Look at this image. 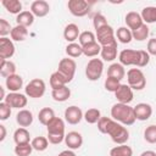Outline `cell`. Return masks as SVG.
Instances as JSON below:
<instances>
[{
	"instance_id": "cell-1",
	"label": "cell",
	"mask_w": 156,
	"mask_h": 156,
	"mask_svg": "<svg viewBox=\"0 0 156 156\" xmlns=\"http://www.w3.org/2000/svg\"><path fill=\"white\" fill-rule=\"evenodd\" d=\"M111 117L112 119H115L116 122L123 126H132L136 121L133 107L129 106L128 104H121V102H117L111 107Z\"/></svg>"
},
{
	"instance_id": "cell-2",
	"label": "cell",
	"mask_w": 156,
	"mask_h": 156,
	"mask_svg": "<svg viewBox=\"0 0 156 156\" xmlns=\"http://www.w3.org/2000/svg\"><path fill=\"white\" fill-rule=\"evenodd\" d=\"M127 82L133 90H143L146 87V78L140 68H130L127 72Z\"/></svg>"
},
{
	"instance_id": "cell-3",
	"label": "cell",
	"mask_w": 156,
	"mask_h": 156,
	"mask_svg": "<svg viewBox=\"0 0 156 156\" xmlns=\"http://www.w3.org/2000/svg\"><path fill=\"white\" fill-rule=\"evenodd\" d=\"M107 135H110L111 140L113 143H116L117 145H122V144H126L129 139V132L128 129L126 128V126L118 123V122H113V124L111 126Z\"/></svg>"
},
{
	"instance_id": "cell-4",
	"label": "cell",
	"mask_w": 156,
	"mask_h": 156,
	"mask_svg": "<svg viewBox=\"0 0 156 156\" xmlns=\"http://www.w3.org/2000/svg\"><path fill=\"white\" fill-rule=\"evenodd\" d=\"M95 35H96V41L101 45V46H107V45H113L117 44V39L115 35V30L110 24H106L104 27H101L100 29L95 30Z\"/></svg>"
},
{
	"instance_id": "cell-5",
	"label": "cell",
	"mask_w": 156,
	"mask_h": 156,
	"mask_svg": "<svg viewBox=\"0 0 156 156\" xmlns=\"http://www.w3.org/2000/svg\"><path fill=\"white\" fill-rule=\"evenodd\" d=\"M45 90H46V84L43 79H39V78H34V79L29 80V83L24 88L26 95L32 99L41 98L45 94Z\"/></svg>"
},
{
	"instance_id": "cell-6",
	"label": "cell",
	"mask_w": 156,
	"mask_h": 156,
	"mask_svg": "<svg viewBox=\"0 0 156 156\" xmlns=\"http://www.w3.org/2000/svg\"><path fill=\"white\" fill-rule=\"evenodd\" d=\"M104 72V61L100 58H91L85 66V76L89 80L95 82L100 79Z\"/></svg>"
},
{
	"instance_id": "cell-7",
	"label": "cell",
	"mask_w": 156,
	"mask_h": 156,
	"mask_svg": "<svg viewBox=\"0 0 156 156\" xmlns=\"http://www.w3.org/2000/svg\"><path fill=\"white\" fill-rule=\"evenodd\" d=\"M67 7L76 17H84L90 11V4L85 0H69L67 2Z\"/></svg>"
},
{
	"instance_id": "cell-8",
	"label": "cell",
	"mask_w": 156,
	"mask_h": 156,
	"mask_svg": "<svg viewBox=\"0 0 156 156\" xmlns=\"http://www.w3.org/2000/svg\"><path fill=\"white\" fill-rule=\"evenodd\" d=\"M76 69H77V63H76V61H74L73 58L65 57V58H62V60L58 62V68H57V71L61 72V73L68 79V82H72V79L74 78Z\"/></svg>"
},
{
	"instance_id": "cell-9",
	"label": "cell",
	"mask_w": 156,
	"mask_h": 156,
	"mask_svg": "<svg viewBox=\"0 0 156 156\" xmlns=\"http://www.w3.org/2000/svg\"><path fill=\"white\" fill-rule=\"evenodd\" d=\"M119 63L123 66H135L138 65L139 60V51L133 49H124L118 55Z\"/></svg>"
},
{
	"instance_id": "cell-10",
	"label": "cell",
	"mask_w": 156,
	"mask_h": 156,
	"mask_svg": "<svg viewBox=\"0 0 156 156\" xmlns=\"http://www.w3.org/2000/svg\"><path fill=\"white\" fill-rule=\"evenodd\" d=\"M9 106H11V108H23L26 107L28 99L27 95L21 94V93H9L4 100Z\"/></svg>"
},
{
	"instance_id": "cell-11",
	"label": "cell",
	"mask_w": 156,
	"mask_h": 156,
	"mask_svg": "<svg viewBox=\"0 0 156 156\" xmlns=\"http://www.w3.org/2000/svg\"><path fill=\"white\" fill-rule=\"evenodd\" d=\"M84 117V113L83 111L80 110V107L78 106H68L66 110H65V119L68 124H78Z\"/></svg>"
},
{
	"instance_id": "cell-12",
	"label": "cell",
	"mask_w": 156,
	"mask_h": 156,
	"mask_svg": "<svg viewBox=\"0 0 156 156\" xmlns=\"http://www.w3.org/2000/svg\"><path fill=\"white\" fill-rule=\"evenodd\" d=\"M115 96L117 99L118 102L121 104H130L133 101L134 94H133V89L128 85V84H121L119 88L115 91Z\"/></svg>"
},
{
	"instance_id": "cell-13",
	"label": "cell",
	"mask_w": 156,
	"mask_h": 156,
	"mask_svg": "<svg viewBox=\"0 0 156 156\" xmlns=\"http://www.w3.org/2000/svg\"><path fill=\"white\" fill-rule=\"evenodd\" d=\"M134 116L138 121H147L152 115V107L150 104L146 102H139L134 107Z\"/></svg>"
},
{
	"instance_id": "cell-14",
	"label": "cell",
	"mask_w": 156,
	"mask_h": 156,
	"mask_svg": "<svg viewBox=\"0 0 156 156\" xmlns=\"http://www.w3.org/2000/svg\"><path fill=\"white\" fill-rule=\"evenodd\" d=\"M15 55L13 41L6 37L0 38V58L9 60Z\"/></svg>"
},
{
	"instance_id": "cell-15",
	"label": "cell",
	"mask_w": 156,
	"mask_h": 156,
	"mask_svg": "<svg viewBox=\"0 0 156 156\" xmlns=\"http://www.w3.org/2000/svg\"><path fill=\"white\" fill-rule=\"evenodd\" d=\"M65 144L69 150H77L83 145V136L78 132H68L65 136Z\"/></svg>"
},
{
	"instance_id": "cell-16",
	"label": "cell",
	"mask_w": 156,
	"mask_h": 156,
	"mask_svg": "<svg viewBox=\"0 0 156 156\" xmlns=\"http://www.w3.org/2000/svg\"><path fill=\"white\" fill-rule=\"evenodd\" d=\"M30 12L35 17H45L50 12V5L45 0H35L30 5Z\"/></svg>"
},
{
	"instance_id": "cell-17",
	"label": "cell",
	"mask_w": 156,
	"mask_h": 156,
	"mask_svg": "<svg viewBox=\"0 0 156 156\" xmlns=\"http://www.w3.org/2000/svg\"><path fill=\"white\" fill-rule=\"evenodd\" d=\"M124 21H126V24L127 27L130 29V30H135L136 28H139L140 26L144 24V21L141 18V15L135 12V11H130L124 17Z\"/></svg>"
},
{
	"instance_id": "cell-18",
	"label": "cell",
	"mask_w": 156,
	"mask_h": 156,
	"mask_svg": "<svg viewBox=\"0 0 156 156\" xmlns=\"http://www.w3.org/2000/svg\"><path fill=\"white\" fill-rule=\"evenodd\" d=\"M5 85L10 93H18V90L23 87V79L20 74H12L5 79Z\"/></svg>"
},
{
	"instance_id": "cell-19",
	"label": "cell",
	"mask_w": 156,
	"mask_h": 156,
	"mask_svg": "<svg viewBox=\"0 0 156 156\" xmlns=\"http://www.w3.org/2000/svg\"><path fill=\"white\" fill-rule=\"evenodd\" d=\"M16 122L20 127H29L32 123H33V113L32 111L29 110H26V108H22L18 111V113L16 115Z\"/></svg>"
},
{
	"instance_id": "cell-20",
	"label": "cell",
	"mask_w": 156,
	"mask_h": 156,
	"mask_svg": "<svg viewBox=\"0 0 156 156\" xmlns=\"http://www.w3.org/2000/svg\"><path fill=\"white\" fill-rule=\"evenodd\" d=\"M79 28L76 23H68L63 29V38L68 43H76V40L79 38Z\"/></svg>"
},
{
	"instance_id": "cell-21",
	"label": "cell",
	"mask_w": 156,
	"mask_h": 156,
	"mask_svg": "<svg viewBox=\"0 0 156 156\" xmlns=\"http://www.w3.org/2000/svg\"><path fill=\"white\" fill-rule=\"evenodd\" d=\"M126 76V69H124V66L121 65L119 62H115L112 65L108 66L107 68V77H112V78H116L118 80H122Z\"/></svg>"
},
{
	"instance_id": "cell-22",
	"label": "cell",
	"mask_w": 156,
	"mask_h": 156,
	"mask_svg": "<svg viewBox=\"0 0 156 156\" xmlns=\"http://www.w3.org/2000/svg\"><path fill=\"white\" fill-rule=\"evenodd\" d=\"M48 134H65V122L62 118L55 117L46 126Z\"/></svg>"
},
{
	"instance_id": "cell-23",
	"label": "cell",
	"mask_w": 156,
	"mask_h": 156,
	"mask_svg": "<svg viewBox=\"0 0 156 156\" xmlns=\"http://www.w3.org/2000/svg\"><path fill=\"white\" fill-rule=\"evenodd\" d=\"M51 96H52V99H54L55 101H57V102H63V101H66V100L69 99V96H71V89H69L67 85H63V87L52 89Z\"/></svg>"
},
{
	"instance_id": "cell-24",
	"label": "cell",
	"mask_w": 156,
	"mask_h": 156,
	"mask_svg": "<svg viewBox=\"0 0 156 156\" xmlns=\"http://www.w3.org/2000/svg\"><path fill=\"white\" fill-rule=\"evenodd\" d=\"M0 74L5 79L12 74H16V65L10 60L0 58Z\"/></svg>"
},
{
	"instance_id": "cell-25",
	"label": "cell",
	"mask_w": 156,
	"mask_h": 156,
	"mask_svg": "<svg viewBox=\"0 0 156 156\" xmlns=\"http://www.w3.org/2000/svg\"><path fill=\"white\" fill-rule=\"evenodd\" d=\"M49 83H50V87L51 89H56V88H60V87H63V85H67L69 82L68 79L58 71H55L54 73H51L50 76V79H49Z\"/></svg>"
},
{
	"instance_id": "cell-26",
	"label": "cell",
	"mask_w": 156,
	"mask_h": 156,
	"mask_svg": "<svg viewBox=\"0 0 156 156\" xmlns=\"http://www.w3.org/2000/svg\"><path fill=\"white\" fill-rule=\"evenodd\" d=\"M10 37H11V40H13V41H23L28 37V28L16 24L15 27H12Z\"/></svg>"
},
{
	"instance_id": "cell-27",
	"label": "cell",
	"mask_w": 156,
	"mask_h": 156,
	"mask_svg": "<svg viewBox=\"0 0 156 156\" xmlns=\"http://www.w3.org/2000/svg\"><path fill=\"white\" fill-rule=\"evenodd\" d=\"M101 58L102 61H113L115 58H117V44L113 45H107V46H101Z\"/></svg>"
},
{
	"instance_id": "cell-28",
	"label": "cell",
	"mask_w": 156,
	"mask_h": 156,
	"mask_svg": "<svg viewBox=\"0 0 156 156\" xmlns=\"http://www.w3.org/2000/svg\"><path fill=\"white\" fill-rule=\"evenodd\" d=\"M13 140H15L16 145L30 143V134H29V132L27 130V128L20 127V128L16 129L15 133H13Z\"/></svg>"
},
{
	"instance_id": "cell-29",
	"label": "cell",
	"mask_w": 156,
	"mask_h": 156,
	"mask_svg": "<svg viewBox=\"0 0 156 156\" xmlns=\"http://www.w3.org/2000/svg\"><path fill=\"white\" fill-rule=\"evenodd\" d=\"M34 17L35 16L30 11H22L20 15L16 16V22L20 26H23V27L28 28L34 23Z\"/></svg>"
},
{
	"instance_id": "cell-30",
	"label": "cell",
	"mask_w": 156,
	"mask_h": 156,
	"mask_svg": "<svg viewBox=\"0 0 156 156\" xmlns=\"http://www.w3.org/2000/svg\"><path fill=\"white\" fill-rule=\"evenodd\" d=\"M2 6L7 10V12L12 15H20L22 12V4L20 0H2Z\"/></svg>"
},
{
	"instance_id": "cell-31",
	"label": "cell",
	"mask_w": 156,
	"mask_h": 156,
	"mask_svg": "<svg viewBox=\"0 0 156 156\" xmlns=\"http://www.w3.org/2000/svg\"><path fill=\"white\" fill-rule=\"evenodd\" d=\"M55 117H56V116H55V112H54V110L50 108V107H44V108H41V110L39 111V113H38V119H39V122H40L43 126H45V127H46V126L50 123V121H52Z\"/></svg>"
},
{
	"instance_id": "cell-32",
	"label": "cell",
	"mask_w": 156,
	"mask_h": 156,
	"mask_svg": "<svg viewBox=\"0 0 156 156\" xmlns=\"http://www.w3.org/2000/svg\"><path fill=\"white\" fill-rule=\"evenodd\" d=\"M116 38L119 43L122 44H128L132 41L133 39V34H132V30L128 28V27H119L117 30H116Z\"/></svg>"
},
{
	"instance_id": "cell-33",
	"label": "cell",
	"mask_w": 156,
	"mask_h": 156,
	"mask_svg": "<svg viewBox=\"0 0 156 156\" xmlns=\"http://www.w3.org/2000/svg\"><path fill=\"white\" fill-rule=\"evenodd\" d=\"M141 18L144 23H156V6H146L141 10Z\"/></svg>"
},
{
	"instance_id": "cell-34",
	"label": "cell",
	"mask_w": 156,
	"mask_h": 156,
	"mask_svg": "<svg viewBox=\"0 0 156 156\" xmlns=\"http://www.w3.org/2000/svg\"><path fill=\"white\" fill-rule=\"evenodd\" d=\"M84 119H85V122L87 123H89V124H95V123H98L99 122V119L101 118V112H100V110L99 108H88L85 112H84V117H83Z\"/></svg>"
},
{
	"instance_id": "cell-35",
	"label": "cell",
	"mask_w": 156,
	"mask_h": 156,
	"mask_svg": "<svg viewBox=\"0 0 156 156\" xmlns=\"http://www.w3.org/2000/svg\"><path fill=\"white\" fill-rule=\"evenodd\" d=\"M110 156H133V150L130 146L122 144L112 147L110 150Z\"/></svg>"
},
{
	"instance_id": "cell-36",
	"label": "cell",
	"mask_w": 156,
	"mask_h": 156,
	"mask_svg": "<svg viewBox=\"0 0 156 156\" xmlns=\"http://www.w3.org/2000/svg\"><path fill=\"white\" fill-rule=\"evenodd\" d=\"M100 52H101V45L98 41L83 46V55H85L87 57H95Z\"/></svg>"
},
{
	"instance_id": "cell-37",
	"label": "cell",
	"mask_w": 156,
	"mask_h": 156,
	"mask_svg": "<svg viewBox=\"0 0 156 156\" xmlns=\"http://www.w3.org/2000/svg\"><path fill=\"white\" fill-rule=\"evenodd\" d=\"M66 54L71 58L79 57L80 55H83V48L80 46L79 43H69L66 46Z\"/></svg>"
},
{
	"instance_id": "cell-38",
	"label": "cell",
	"mask_w": 156,
	"mask_h": 156,
	"mask_svg": "<svg viewBox=\"0 0 156 156\" xmlns=\"http://www.w3.org/2000/svg\"><path fill=\"white\" fill-rule=\"evenodd\" d=\"M132 34H133V39H135L138 41L146 40L147 37H149V27H147V24L144 23L143 26H140L135 30H132Z\"/></svg>"
},
{
	"instance_id": "cell-39",
	"label": "cell",
	"mask_w": 156,
	"mask_h": 156,
	"mask_svg": "<svg viewBox=\"0 0 156 156\" xmlns=\"http://www.w3.org/2000/svg\"><path fill=\"white\" fill-rule=\"evenodd\" d=\"M30 144L35 151H45L49 146V140L45 136H35L34 139H32Z\"/></svg>"
},
{
	"instance_id": "cell-40",
	"label": "cell",
	"mask_w": 156,
	"mask_h": 156,
	"mask_svg": "<svg viewBox=\"0 0 156 156\" xmlns=\"http://www.w3.org/2000/svg\"><path fill=\"white\" fill-rule=\"evenodd\" d=\"M78 41L80 44V46H85L88 44H91V43H95L96 41V35L90 32V30H84L79 34V38H78Z\"/></svg>"
},
{
	"instance_id": "cell-41",
	"label": "cell",
	"mask_w": 156,
	"mask_h": 156,
	"mask_svg": "<svg viewBox=\"0 0 156 156\" xmlns=\"http://www.w3.org/2000/svg\"><path fill=\"white\" fill-rule=\"evenodd\" d=\"M113 122H115V119H112L110 117L101 116V118L98 122V129H99V132L102 133V134H107L108 130H110V128H111V126L113 124Z\"/></svg>"
},
{
	"instance_id": "cell-42",
	"label": "cell",
	"mask_w": 156,
	"mask_h": 156,
	"mask_svg": "<svg viewBox=\"0 0 156 156\" xmlns=\"http://www.w3.org/2000/svg\"><path fill=\"white\" fill-rule=\"evenodd\" d=\"M144 139L149 144H156V124H150L145 128Z\"/></svg>"
},
{
	"instance_id": "cell-43",
	"label": "cell",
	"mask_w": 156,
	"mask_h": 156,
	"mask_svg": "<svg viewBox=\"0 0 156 156\" xmlns=\"http://www.w3.org/2000/svg\"><path fill=\"white\" fill-rule=\"evenodd\" d=\"M33 146L30 143H27V144H18L15 146V154L17 156H29L33 151Z\"/></svg>"
},
{
	"instance_id": "cell-44",
	"label": "cell",
	"mask_w": 156,
	"mask_h": 156,
	"mask_svg": "<svg viewBox=\"0 0 156 156\" xmlns=\"http://www.w3.org/2000/svg\"><path fill=\"white\" fill-rule=\"evenodd\" d=\"M104 85H105V89H106L107 91H110V93H115V91L119 88V85H121V80H118V79H116V78H112V77H107V78L105 79Z\"/></svg>"
},
{
	"instance_id": "cell-45",
	"label": "cell",
	"mask_w": 156,
	"mask_h": 156,
	"mask_svg": "<svg viewBox=\"0 0 156 156\" xmlns=\"http://www.w3.org/2000/svg\"><path fill=\"white\" fill-rule=\"evenodd\" d=\"M106 24H108V23H107V20H106V17L104 15H101V13H95L94 15V17H93V26H94L95 30L100 29L101 27H104Z\"/></svg>"
},
{
	"instance_id": "cell-46",
	"label": "cell",
	"mask_w": 156,
	"mask_h": 156,
	"mask_svg": "<svg viewBox=\"0 0 156 156\" xmlns=\"http://www.w3.org/2000/svg\"><path fill=\"white\" fill-rule=\"evenodd\" d=\"M139 51V60H138V65L136 67H145L149 65L150 62V55L147 51L145 50H138Z\"/></svg>"
},
{
	"instance_id": "cell-47",
	"label": "cell",
	"mask_w": 156,
	"mask_h": 156,
	"mask_svg": "<svg viewBox=\"0 0 156 156\" xmlns=\"http://www.w3.org/2000/svg\"><path fill=\"white\" fill-rule=\"evenodd\" d=\"M11 116V106H9L5 101L0 102V119L6 121Z\"/></svg>"
},
{
	"instance_id": "cell-48",
	"label": "cell",
	"mask_w": 156,
	"mask_h": 156,
	"mask_svg": "<svg viewBox=\"0 0 156 156\" xmlns=\"http://www.w3.org/2000/svg\"><path fill=\"white\" fill-rule=\"evenodd\" d=\"M11 30H12L11 24L5 18H0V35H1V38H4L7 34H10Z\"/></svg>"
},
{
	"instance_id": "cell-49",
	"label": "cell",
	"mask_w": 156,
	"mask_h": 156,
	"mask_svg": "<svg viewBox=\"0 0 156 156\" xmlns=\"http://www.w3.org/2000/svg\"><path fill=\"white\" fill-rule=\"evenodd\" d=\"M65 136H66V134H48L46 138H48L50 144L57 145V144H60L65 140Z\"/></svg>"
},
{
	"instance_id": "cell-50",
	"label": "cell",
	"mask_w": 156,
	"mask_h": 156,
	"mask_svg": "<svg viewBox=\"0 0 156 156\" xmlns=\"http://www.w3.org/2000/svg\"><path fill=\"white\" fill-rule=\"evenodd\" d=\"M146 51L149 52V55L156 56V38L149 39V41H147V46H146Z\"/></svg>"
},
{
	"instance_id": "cell-51",
	"label": "cell",
	"mask_w": 156,
	"mask_h": 156,
	"mask_svg": "<svg viewBox=\"0 0 156 156\" xmlns=\"http://www.w3.org/2000/svg\"><path fill=\"white\" fill-rule=\"evenodd\" d=\"M6 138V128L4 124H0V141H4Z\"/></svg>"
},
{
	"instance_id": "cell-52",
	"label": "cell",
	"mask_w": 156,
	"mask_h": 156,
	"mask_svg": "<svg viewBox=\"0 0 156 156\" xmlns=\"http://www.w3.org/2000/svg\"><path fill=\"white\" fill-rule=\"evenodd\" d=\"M57 156H77L76 154H74V151L73 150H63V151H61Z\"/></svg>"
},
{
	"instance_id": "cell-53",
	"label": "cell",
	"mask_w": 156,
	"mask_h": 156,
	"mask_svg": "<svg viewBox=\"0 0 156 156\" xmlns=\"http://www.w3.org/2000/svg\"><path fill=\"white\" fill-rule=\"evenodd\" d=\"M140 156H156V152L152 150H146V151H143Z\"/></svg>"
},
{
	"instance_id": "cell-54",
	"label": "cell",
	"mask_w": 156,
	"mask_h": 156,
	"mask_svg": "<svg viewBox=\"0 0 156 156\" xmlns=\"http://www.w3.org/2000/svg\"><path fill=\"white\" fill-rule=\"evenodd\" d=\"M0 91H1V98H0V99L4 101V100H5V98H6V94H5V90H4V88H2V87H0Z\"/></svg>"
}]
</instances>
